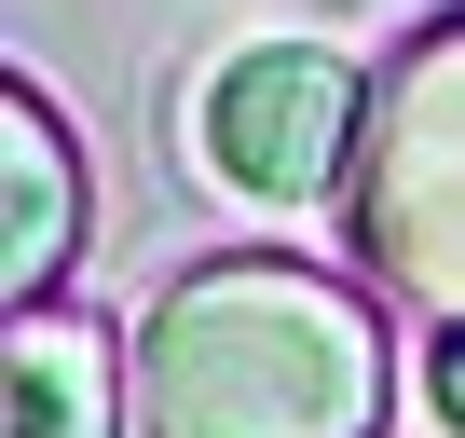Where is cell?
Masks as SVG:
<instances>
[{
	"mask_svg": "<svg viewBox=\"0 0 465 438\" xmlns=\"http://www.w3.org/2000/svg\"><path fill=\"white\" fill-rule=\"evenodd\" d=\"M151 438H383V329L315 261H205L137 329Z\"/></svg>",
	"mask_w": 465,
	"mask_h": 438,
	"instance_id": "obj_1",
	"label": "cell"
},
{
	"mask_svg": "<svg viewBox=\"0 0 465 438\" xmlns=\"http://www.w3.org/2000/svg\"><path fill=\"white\" fill-rule=\"evenodd\" d=\"M356 234L397 302L465 329V15L397 55L370 96V164H356Z\"/></svg>",
	"mask_w": 465,
	"mask_h": 438,
	"instance_id": "obj_2",
	"label": "cell"
},
{
	"mask_svg": "<svg viewBox=\"0 0 465 438\" xmlns=\"http://www.w3.org/2000/svg\"><path fill=\"white\" fill-rule=\"evenodd\" d=\"M356 137H370V96H356V69L315 55V42L232 55L219 96H205V164H219L232 192H274V205L329 192V178L356 164Z\"/></svg>",
	"mask_w": 465,
	"mask_h": 438,
	"instance_id": "obj_3",
	"label": "cell"
},
{
	"mask_svg": "<svg viewBox=\"0 0 465 438\" xmlns=\"http://www.w3.org/2000/svg\"><path fill=\"white\" fill-rule=\"evenodd\" d=\"M0 164H15V205H0V302L42 315L55 274H69V247H83V164H69V137H55V110L28 83L0 96Z\"/></svg>",
	"mask_w": 465,
	"mask_h": 438,
	"instance_id": "obj_4",
	"label": "cell"
},
{
	"mask_svg": "<svg viewBox=\"0 0 465 438\" xmlns=\"http://www.w3.org/2000/svg\"><path fill=\"white\" fill-rule=\"evenodd\" d=\"M0 424H15V438H110V343L69 329V315H15Z\"/></svg>",
	"mask_w": 465,
	"mask_h": 438,
	"instance_id": "obj_5",
	"label": "cell"
},
{
	"mask_svg": "<svg viewBox=\"0 0 465 438\" xmlns=\"http://www.w3.org/2000/svg\"><path fill=\"white\" fill-rule=\"evenodd\" d=\"M424 383H438V411L465 424V329H438V370H424Z\"/></svg>",
	"mask_w": 465,
	"mask_h": 438,
	"instance_id": "obj_6",
	"label": "cell"
}]
</instances>
